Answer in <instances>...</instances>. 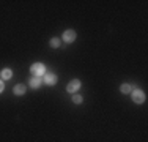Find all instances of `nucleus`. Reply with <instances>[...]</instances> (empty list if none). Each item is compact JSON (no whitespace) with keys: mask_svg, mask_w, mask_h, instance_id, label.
I'll use <instances>...</instances> for the list:
<instances>
[{"mask_svg":"<svg viewBox=\"0 0 148 142\" xmlns=\"http://www.w3.org/2000/svg\"><path fill=\"white\" fill-rule=\"evenodd\" d=\"M30 71L36 77H40V76H43V74L46 73V66L43 65V63H33V65H32V68H30Z\"/></svg>","mask_w":148,"mask_h":142,"instance_id":"obj_1","label":"nucleus"},{"mask_svg":"<svg viewBox=\"0 0 148 142\" xmlns=\"http://www.w3.org/2000/svg\"><path fill=\"white\" fill-rule=\"evenodd\" d=\"M132 99L137 104H142V103L145 101V93H143L142 90H134L132 92Z\"/></svg>","mask_w":148,"mask_h":142,"instance_id":"obj_2","label":"nucleus"},{"mask_svg":"<svg viewBox=\"0 0 148 142\" xmlns=\"http://www.w3.org/2000/svg\"><path fill=\"white\" fill-rule=\"evenodd\" d=\"M74 40H76V32H74V30H66L65 33H63V41L73 43Z\"/></svg>","mask_w":148,"mask_h":142,"instance_id":"obj_3","label":"nucleus"},{"mask_svg":"<svg viewBox=\"0 0 148 142\" xmlns=\"http://www.w3.org/2000/svg\"><path fill=\"white\" fill-rule=\"evenodd\" d=\"M79 88H80V81H79V79H73L71 82L68 84V92H71V93L77 92Z\"/></svg>","mask_w":148,"mask_h":142,"instance_id":"obj_4","label":"nucleus"},{"mask_svg":"<svg viewBox=\"0 0 148 142\" xmlns=\"http://www.w3.org/2000/svg\"><path fill=\"white\" fill-rule=\"evenodd\" d=\"M44 82L47 84V85H54L55 82H57V76L55 74H44Z\"/></svg>","mask_w":148,"mask_h":142,"instance_id":"obj_5","label":"nucleus"},{"mask_svg":"<svg viewBox=\"0 0 148 142\" xmlns=\"http://www.w3.org/2000/svg\"><path fill=\"white\" fill-rule=\"evenodd\" d=\"M25 85H24V84H17L16 85V87H14V93L17 95V97H21V95H24V93H25Z\"/></svg>","mask_w":148,"mask_h":142,"instance_id":"obj_6","label":"nucleus"},{"mask_svg":"<svg viewBox=\"0 0 148 142\" xmlns=\"http://www.w3.org/2000/svg\"><path fill=\"white\" fill-rule=\"evenodd\" d=\"M40 85H41V79H40V77L35 76V77H32V79H30V87L32 88H38Z\"/></svg>","mask_w":148,"mask_h":142,"instance_id":"obj_7","label":"nucleus"},{"mask_svg":"<svg viewBox=\"0 0 148 142\" xmlns=\"http://www.w3.org/2000/svg\"><path fill=\"white\" fill-rule=\"evenodd\" d=\"M11 76H13L11 70H3L2 71V79H11Z\"/></svg>","mask_w":148,"mask_h":142,"instance_id":"obj_8","label":"nucleus"},{"mask_svg":"<svg viewBox=\"0 0 148 142\" xmlns=\"http://www.w3.org/2000/svg\"><path fill=\"white\" fill-rule=\"evenodd\" d=\"M120 90H121V93H129V92L132 90V87H131V85H129V84H123Z\"/></svg>","mask_w":148,"mask_h":142,"instance_id":"obj_9","label":"nucleus"},{"mask_svg":"<svg viewBox=\"0 0 148 142\" xmlns=\"http://www.w3.org/2000/svg\"><path fill=\"white\" fill-rule=\"evenodd\" d=\"M73 103L80 104V103H82V97H80V95H73Z\"/></svg>","mask_w":148,"mask_h":142,"instance_id":"obj_10","label":"nucleus"},{"mask_svg":"<svg viewBox=\"0 0 148 142\" xmlns=\"http://www.w3.org/2000/svg\"><path fill=\"white\" fill-rule=\"evenodd\" d=\"M51 46H52V48H58V46H60V40H58V38H52V40H51Z\"/></svg>","mask_w":148,"mask_h":142,"instance_id":"obj_11","label":"nucleus"},{"mask_svg":"<svg viewBox=\"0 0 148 142\" xmlns=\"http://www.w3.org/2000/svg\"><path fill=\"white\" fill-rule=\"evenodd\" d=\"M3 88H5V87H3V82H2V81H0V93H2V92H3Z\"/></svg>","mask_w":148,"mask_h":142,"instance_id":"obj_12","label":"nucleus"}]
</instances>
